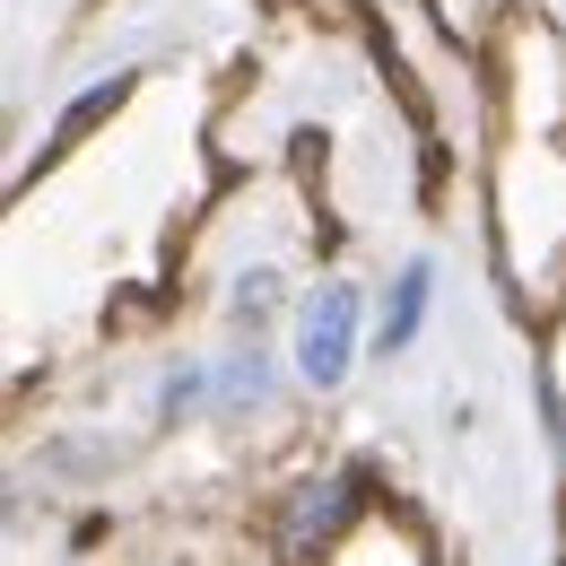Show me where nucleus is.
<instances>
[{
	"label": "nucleus",
	"instance_id": "nucleus-1",
	"mask_svg": "<svg viewBox=\"0 0 566 566\" xmlns=\"http://www.w3.org/2000/svg\"><path fill=\"white\" fill-rule=\"evenodd\" d=\"M349 357H357V287H323L296 323V375L332 392L349 375Z\"/></svg>",
	"mask_w": 566,
	"mask_h": 566
},
{
	"label": "nucleus",
	"instance_id": "nucleus-2",
	"mask_svg": "<svg viewBox=\"0 0 566 566\" xmlns=\"http://www.w3.org/2000/svg\"><path fill=\"white\" fill-rule=\"evenodd\" d=\"M419 314H427V262H410V271H401V296H392V323H384V332H392V340H410V332H419Z\"/></svg>",
	"mask_w": 566,
	"mask_h": 566
}]
</instances>
